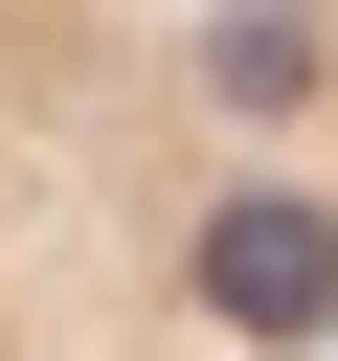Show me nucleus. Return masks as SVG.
<instances>
[{"mask_svg":"<svg viewBox=\"0 0 338 361\" xmlns=\"http://www.w3.org/2000/svg\"><path fill=\"white\" fill-rule=\"evenodd\" d=\"M135 135L158 90L113 68V0H0V361H113L135 271H180L135 203Z\"/></svg>","mask_w":338,"mask_h":361,"instance_id":"obj_1","label":"nucleus"},{"mask_svg":"<svg viewBox=\"0 0 338 361\" xmlns=\"http://www.w3.org/2000/svg\"><path fill=\"white\" fill-rule=\"evenodd\" d=\"M180 293H203V338H338V203L315 180H225L180 226Z\"/></svg>","mask_w":338,"mask_h":361,"instance_id":"obj_2","label":"nucleus"}]
</instances>
